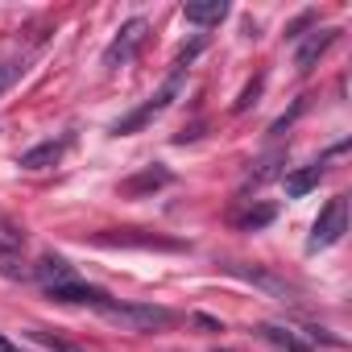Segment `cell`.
<instances>
[{"label":"cell","instance_id":"16","mask_svg":"<svg viewBox=\"0 0 352 352\" xmlns=\"http://www.w3.org/2000/svg\"><path fill=\"white\" fill-rule=\"evenodd\" d=\"M257 91H261V79H253V83H249V87H245V96H241V100H236V112H245V108H249V104H253V96H257Z\"/></svg>","mask_w":352,"mask_h":352},{"label":"cell","instance_id":"17","mask_svg":"<svg viewBox=\"0 0 352 352\" xmlns=\"http://www.w3.org/2000/svg\"><path fill=\"white\" fill-rule=\"evenodd\" d=\"M0 352H21V348H17V344H9L5 336H0Z\"/></svg>","mask_w":352,"mask_h":352},{"label":"cell","instance_id":"11","mask_svg":"<svg viewBox=\"0 0 352 352\" xmlns=\"http://www.w3.org/2000/svg\"><path fill=\"white\" fill-rule=\"evenodd\" d=\"M166 183H170V170L149 166L145 174H137V179H129V183H124V191H129V195H137V191H153V187H166Z\"/></svg>","mask_w":352,"mask_h":352},{"label":"cell","instance_id":"8","mask_svg":"<svg viewBox=\"0 0 352 352\" xmlns=\"http://www.w3.org/2000/svg\"><path fill=\"white\" fill-rule=\"evenodd\" d=\"M183 17L191 25H220L228 17V5H224V0H195V5L183 9Z\"/></svg>","mask_w":352,"mask_h":352},{"label":"cell","instance_id":"7","mask_svg":"<svg viewBox=\"0 0 352 352\" xmlns=\"http://www.w3.org/2000/svg\"><path fill=\"white\" fill-rule=\"evenodd\" d=\"M336 38H340V30H315V34H311V38L298 46V54H294V67H298V71H311V67L323 58V50L336 42Z\"/></svg>","mask_w":352,"mask_h":352},{"label":"cell","instance_id":"18","mask_svg":"<svg viewBox=\"0 0 352 352\" xmlns=\"http://www.w3.org/2000/svg\"><path fill=\"white\" fill-rule=\"evenodd\" d=\"M216 352H232V348H216Z\"/></svg>","mask_w":352,"mask_h":352},{"label":"cell","instance_id":"10","mask_svg":"<svg viewBox=\"0 0 352 352\" xmlns=\"http://www.w3.org/2000/svg\"><path fill=\"white\" fill-rule=\"evenodd\" d=\"M319 179H323V166H319V162H315V166H302V170L286 174V195H290V199H302L307 191L319 187Z\"/></svg>","mask_w":352,"mask_h":352},{"label":"cell","instance_id":"15","mask_svg":"<svg viewBox=\"0 0 352 352\" xmlns=\"http://www.w3.org/2000/svg\"><path fill=\"white\" fill-rule=\"evenodd\" d=\"M274 220V208H261V212H249L245 220H241V228H261V224H270Z\"/></svg>","mask_w":352,"mask_h":352},{"label":"cell","instance_id":"6","mask_svg":"<svg viewBox=\"0 0 352 352\" xmlns=\"http://www.w3.org/2000/svg\"><path fill=\"white\" fill-rule=\"evenodd\" d=\"M34 278L42 282V290H46V294H58V290H67V286H75V282H79L75 265H67V261H63V257H54V253H42V257H38Z\"/></svg>","mask_w":352,"mask_h":352},{"label":"cell","instance_id":"13","mask_svg":"<svg viewBox=\"0 0 352 352\" xmlns=\"http://www.w3.org/2000/svg\"><path fill=\"white\" fill-rule=\"evenodd\" d=\"M30 336H34V340H38V344H46V348H50V352H79V348H75V344H67V340H58V336H46V331H42V327H34V331H30Z\"/></svg>","mask_w":352,"mask_h":352},{"label":"cell","instance_id":"5","mask_svg":"<svg viewBox=\"0 0 352 352\" xmlns=\"http://www.w3.org/2000/svg\"><path fill=\"white\" fill-rule=\"evenodd\" d=\"M145 30H149V25H145L141 17H133V21H124V25H120V34L112 38V46L104 50V67H108V71H116V67H124V63H129V58L137 54V46L145 42Z\"/></svg>","mask_w":352,"mask_h":352},{"label":"cell","instance_id":"9","mask_svg":"<svg viewBox=\"0 0 352 352\" xmlns=\"http://www.w3.org/2000/svg\"><path fill=\"white\" fill-rule=\"evenodd\" d=\"M63 149H67V141H42V145H34V149L21 153V166L25 170H46V166H54L63 157Z\"/></svg>","mask_w":352,"mask_h":352},{"label":"cell","instance_id":"2","mask_svg":"<svg viewBox=\"0 0 352 352\" xmlns=\"http://www.w3.org/2000/svg\"><path fill=\"white\" fill-rule=\"evenodd\" d=\"M183 79H187V67H174V71H170V79H166V83H162V87H157L153 96H149V104H141V108H137L133 116L116 120V129H112V133H116V137H129V133L145 129V124H149L153 116H162V112H166V108L174 104V96L183 91Z\"/></svg>","mask_w":352,"mask_h":352},{"label":"cell","instance_id":"12","mask_svg":"<svg viewBox=\"0 0 352 352\" xmlns=\"http://www.w3.org/2000/svg\"><path fill=\"white\" fill-rule=\"evenodd\" d=\"M261 336H265L270 344H278L282 352H307V348H302V344H298L286 327H278V323H265V327H261Z\"/></svg>","mask_w":352,"mask_h":352},{"label":"cell","instance_id":"1","mask_svg":"<svg viewBox=\"0 0 352 352\" xmlns=\"http://www.w3.org/2000/svg\"><path fill=\"white\" fill-rule=\"evenodd\" d=\"M100 315H104L108 323L129 327V331H162V327L174 323V311H166V307H149V302H112V298L100 307Z\"/></svg>","mask_w":352,"mask_h":352},{"label":"cell","instance_id":"4","mask_svg":"<svg viewBox=\"0 0 352 352\" xmlns=\"http://www.w3.org/2000/svg\"><path fill=\"white\" fill-rule=\"evenodd\" d=\"M21 249H25V232L0 212V274L5 278H25V261H21Z\"/></svg>","mask_w":352,"mask_h":352},{"label":"cell","instance_id":"14","mask_svg":"<svg viewBox=\"0 0 352 352\" xmlns=\"http://www.w3.org/2000/svg\"><path fill=\"white\" fill-rule=\"evenodd\" d=\"M21 71H25V58H9V63H0V91H5Z\"/></svg>","mask_w":352,"mask_h":352},{"label":"cell","instance_id":"3","mask_svg":"<svg viewBox=\"0 0 352 352\" xmlns=\"http://www.w3.org/2000/svg\"><path fill=\"white\" fill-rule=\"evenodd\" d=\"M344 232H348V199H344V195H336V199H327V208H323V212H319V220L311 224L307 249H311V253H315V249H331Z\"/></svg>","mask_w":352,"mask_h":352}]
</instances>
